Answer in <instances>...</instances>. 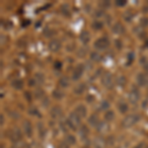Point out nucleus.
<instances>
[{"label":"nucleus","instance_id":"1","mask_svg":"<svg viewBox=\"0 0 148 148\" xmlns=\"http://www.w3.org/2000/svg\"><path fill=\"white\" fill-rule=\"evenodd\" d=\"M67 123H68V126L71 128V130H77L78 126L81 125V118L75 113V112H73V113H71L69 114Z\"/></svg>","mask_w":148,"mask_h":148},{"label":"nucleus","instance_id":"2","mask_svg":"<svg viewBox=\"0 0 148 148\" xmlns=\"http://www.w3.org/2000/svg\"><path fill=\"white\" fill-rule=\"evenodd\" d=\"M139 121V116L135 114H128L126 116L123 121H121V125L123 126L125 128H130L131 126H133L136 123H138Z\"/></svg>","mask_w":148,"mask_h":148},{"label":"nucleus","instance_id":"3","mask_svg":"<svg viewBox=\"0 0 148 148\" xmlns=\"http://www.w3.org/2000/svg\"><path fill=\"white\" fill-rule=\"evenodd\" d=\"M102 84L108 89H111L114 85V77L110 72L104 73V75L102 76Z\"/></svg>","mask_w":148,"mask_h":148},{"label":"nucleus","instance_id":"4","mask_svg":"<svg viewBox=\"0 0 148 148\" xmlns=\"http://www.w3.org/2000/svg\"><path fill=\"white\" fill-rule=\"evenodd\" d=\"M110 46V42L108 40V38H100L98 39L94 44V47H96L99 51H103V49H106L107 47Z\"/></svg>","mask_w":148,"mask_h":148},{"label":"nucleus","instance_id":"5","mask_svg":"<svg viewBox=\"0 0 148 148\" xmlns=\"http://www.w3.org/2000/svg\"><path fill=\"white\" fill-rule=\"evenodd\" d=\"M23 130L28 137H31L33 135V125L30 121L25 120L23 121Z\"/></svg>","mask_w":148,"mask_h":148},{"label":"nucleus","instance_id":"6","mask_svg":"<svg viewBox=\"0 0 148 148\" xmlns=\"http://www.w3.org/2000/svg\"><path fill=\"white\" fill-rule=\"evenodd\" d=\"M140 96H139V92L137 91L136 89H132L128 94V101H130L131 104H136V103L139 101Z\"/></svg>","mask_w":148,"mask_h":148},{"label":"nucleus","instance_id":"7","mask_svg":"<svg viewBox=\"0 0 148 148\" xmlns=\"http://www.w3.org/2000/svg\"><path fill=\"white\" fill-rule=\"evenodd\" d=\"M83 71H84V66L82 64H78L75 67L72 74V79L73 80H78L81 78V76L83 75Z\"/></svg>","mask_w":148,"mask_h":148},{"label":"nucleus","instance_id":"8","mask_svg":"<svg viewBox=\"0 0 148 148\" xmlns=\"http://www.w3.org/2000/svg\"><path fill=\"white\" fill-rule=\"evenodd\" d=\"M10 138H11L12 141L19 142L21 140V138H22V132H21V130L17 127H15L14 130H12Z\"/></svg>","mask_w":148,"mask_h":148},{"label":"nucleus","instance_id":"9","mask_svg":"<svg viewBox=\"0 0 148 148\" xmlns=\"http://www.w3.org/2000/svg\"><path fill=\"white\" fill-rule=\"evenodd\" d=\"M51 116L53 120H59V119H61V116H62V110L57 106L53 107L51 111Z\"/></svg>","mask_w":148,"mask_h":148},{"label":"nucleus","instance_id":"10","mask_svg":"<svg viewBox=\"0 0 148 148\" xmlns=\"http://www.w3.org/2000/svg\"><path fill=\"white\" fill-rule=\"evenodd\" d=\"M60 47H61V44H60V42L57 40H52L49 42V51H54V52L58 51L59 49H60Z\"/></svg>","mask_w":148,"mask_h":148},{"label":"nucleus","instance_id":"11","mask_svg":"<svg viewBox=\"0 0 148 148\" xmlns=\"http://www.w3.org/2000/svg\"><path fill=\"white\" fill-rule=\"evenodd\" d=\"M74 112H75V113L77 114L81 119L85 118L86 114H87V109H86V107L83 106V105H79V106L76 107V109Z\"/></svg>","mask_w":148,"mask_h":148},{"label":"nucleus","instance_id":"12","mask_svg":"<svg viewBox=\"0 0 148 148\" xmlns=\"http://www.w3.org/2000/svg\"><path fill=\"white\" fill-rule=\"evenodd\" d=\"M94 145L96 148H105L106 147V140L103 137H96L94 139Z\"/></svg>","mask_w":148,"mask_h":148},{"label":"nucleus","instance_id":"13","mask_svg":"<svg viewBox=\"0 0 148 148\" xmlns=\"http://www.w3.org/2000/svg\"><path fill=\"white\" fill-rule=\"evenodd\" d=\"M136 82L139 86H145L147 83V77L143 73H139L136 77Z\"/></svg>","mask_w":148,"mask_h":148},{"label":"nucleus","instance_id":"14","mask_svg":"<svg viewBox=\"0 0 148 148\" xmlns=\"http://www.w3.org/2000/svg\"><path fill=\"white\" fill-rule=\"evenodd\" d=\"M80 40L83 42V44H88L89 42V40H90V34L87 32V31H83L82 33L80 34Z\"/></svg>","mask_w":148,"mask_h":148},{"label":"nucleus","instance_id":"15","mask_svg":"<svg viewBox=\"0 0 148 148\" xmlns=\"http://www.w3.org/2000/svg\"><path fill=\"white\" fill-rule=\"evenodd\" d=\"M88 123L92 126H97L100 123L99 116H98L97 114H92V116L89 118V120H88Z\"/></svg>","mask_w":148,"mask_h":148},{"label":"nucleus","instance_id":"16","mask_svg":"<svg viewBox=\"0 0 148 148\" xmlns=\"http://www.w3.org/2000/svg\"><path fill=\"white\" fill-rule=\"evenodd\" d=\"M97 130L99 131V132H101V133H105V132H107V131L109 130V125H108V123H104V121H102V123H100L99 125H98L97 126Z\"/></svg>","mask_w":148,"mask_h":148},{"label":"nucleus","instance_id":"17","mask_svg":"<svg viewBox=\"0 0 148 148\" xmlns=\"http://www.w3.org/2000/svg\"><path fill=\"white\" fill-rule=\"evenodd\" d=\"M113 32L114 33V34L121 35L125 32V28H123V26L121 25V23H116V25L113 27Z\"/></svg>","mask_w":148,"mask_h":148},{"label":"nucleus","instance_id":"18","mask_svg":"<svg viewBox=\"0 0 148 148\" xmlns=\"http://www.w3.org/2000/svg\"><path fill=\"white\" fill-rule=\"evenodd\" d=\"M64 142H65L67 145H69V146H71V145H74L76 143V138L74 137L73 135L68 134V135H66L65 138H64Z\"/></svg>","mask_w":148,"mask_h":148},{"label":"nucleus","instance_id":"19","mask_svg":"<svg viewBox=\"0 0 148 148\" xmlns=\"http://www.w3.org/2000/svg\"><path fill=\"white\" fill-rule=\"evenodd\" d=\"M78 132H79V135L81 137L85 138V137H87L88 134H89V130H88L87 126L83 125V126H81L79 130H78Z\"/></svg>","mask_w":148,"mask_h":148},{"label":"nucleus","instance_id":"20","mask_svg":"<svg viewBox=\"0 0 148 148\" xmlns=\"http://www.w3.org/2000/svg\"><path fill=\"white\" fill-rule=\"evenodd\" d=\"M12 86H13L14 89L20 90L23 88V81L21 79H15L12 81Z\"/></svg>","mask_w":148,"mask_h":148},{"label":"nucleus","instance_id":"21","mask_svg":"<svg viewBox=\"0 0 148 148\" xmlns=\"http://www.w3.org/2000/svg\"><path fill=\"white\" fill-rule=\"evenodd\" d=\"M58 85L61 88H66L69 86V79L67 77H61L58 81Z\"/></svg>","mask_w":148,"mask_h":148},{"label":"nucleus","instance_id":"22","mask_svg":"<svg viewBox=\"0 0 148 148\" xmlns=\"http://www.w3.org/2000/svg\"><path fill=\"white\" fill-rule=\"evenodd\" d=\"M34 81H35L36 84H38V85L42 84V83H44V81H45L44 75H42V74H40V73H37L35 75V80Z\"/></svg>","mask_w":148,"mask_h":148},{"label":"nucleus","instance_id":"23","mask_svg":"<svg viewBox=\"0 0 148 148\" xmlns=\"http://www.w3.org/2000/svg\"><path fill=\"white\" fill-rule=\"evenodd\" d=\"M118 108H119V111H120L121 114H125V113H126V112L128 111V106H127V104H125V103H123V102L119 103Z\"/></svg>","mask_w":148,"mask_h":148},{"label":"nucleus","instance_id":"24","mask_svg":"<svg viewBox=\"0 0 148 148\" xmlns=\"http://www.w3.org/2000/svg\"><path fill=\"white\" fill-rule=\"evenodd\" d=\"M52 96H53V98H56V99L59 100V99H62V98H63L64 93L61 91V90L56 89V90H54L53 93H52Z\"/></svg>","mask_w":148,"mask_h":148},{"label":"nucleus","instance_id":"25","mask_svg":"<svg viewBox=\"0 0 148 148\" xmlns=\"http://www.w3.org/2000/svg\"><path fill=\"white\" fill-rule=\"evenodd\" d=\"M114 119V113L113 111H108L105 114V120L106 121H112Z\"/></svg>","mask_w":148,"mask_h":148},{"label":"nucleus","instance_id":"26","mask_svg":"<svg viewBox=\"0 0 148 148\" xmlns=\"http://www.w3.org/2000/svg\"><path fill=\"white\" fill-rule=\"evenodd\" d=\"M85 91V84H79L75 87L74 89V93L75 94H82Z\"/></svg>","mask_w":148,"mask_h":148},{"label":"nucleus","instance_id":"27","mask_svg":"<svg viewBox=\"0 0 148 148\" xmlns=\"http://www.w3.org/2000/svg\"><path fill=\"white\" fill-rule=\"evenodd\" d=\"M38 130H39V133H40V137H44L45 135H46V128H45V126L42 123H39L38 125Z\"/></svg>","mask_w":148,"mask_h":148},{"label":"nucleus","instance_id":"28","mask_svg":"<svg viewBox=\"0 0 148 148\" xmlns=\"http://www.w3.org/2000/svg\"><path fill=\"white\" fill-rule=\"evenodd\" d=\"M90 57H91V59H93L94 61H99L100 59H101V56H100L98 52H91V54H90Z\"/></svg>","mask_w":148,"mask_h":148},{"label":"nucleus","instance_id":"29","mask_svg":"<svg viewBox=\"0 0 148 148\" xmlns=\"http://www.w3.org/2000/svg\"><path fill=\"white\" fill-rule=\"evenodd\" d=\"M116 82H118L121 86L125 85V82H126V81H125V76H120V77L118 78V80H116Z\"/></svg>","mask_w":148,"mask_h":148},{"label":"nucleus","instance_id":"30","mask_svg":"<svg viewBox=\"0 0 148 148\" xmlns=\"http://www.w3.org/2000/svg\"><path fill=\"white\" fill-rule=\"evenodd\" d=\"M42 96H44V92H42L40 89L36 90V91H35V97L36 98H40Z\"/></svg>","mask_w":148,"mask_h":148},{"label":"nucleus","instance_id":"31","mask_svg":"<svg viewBox=\"0 0 148 148\" xmlns=\"http://www.w3.org/2000/svg\"><path fill=\"white\" fill-rule=\"evenodd\" d=\"M109 107H110V105H109V103L107 102V101H103L101 103V108L103 110H107V109H109Z\"/></svg>","mask_w":148,"mask_h":148},{"label":"nucleus","instance_id":"32","mask_svg":"<svg viewBox=\"0 0 148 148\" xmlns=\"http://www.w3.org/2000/svg\"><path fill=\"white\" fill-rule=\"evenodd\" d=\"M102 27H103L102 23L95 22L94 24H93V28H94V29H102Z\"/></svg>","mask_w":148,"mask_h":148},{"label":"nucleus","instance_id":"33","mask_svg":"<svg viewBox=\"0 0 148 148\" xmlns=\"http://www.w3.org/2000/svg\"><path fill=\"white\" fill-rule=\"evenodd\" d=\"M58 148H69V145L66 144L65 142H62L58 145Z\"/></svg>","mask_w":148,"mask_h":148},{"label":"nucleus","instance_id":"34","mask_svg":"<svg viewBox=\"0 0 148 148\" xmlns=\"http://www.w3.org/2000/svg\"><path fill=\"white\" fill-rule=\"evenodd\" d=\"M125 3H126L125 1H116V5H119V6H123V5H125Z\"/></svg>","mask_w":148,"mask_h":148},{"label":"nucleus","instance_id":"35","mask_svg":"<svg viewBox=\"0 0 148 148\" xmlns=\"http://www.w3.org/2000/svg\"><path fill=\"white\" fill-rule=\"evenodd\" d=\"M145 70L147 71V73H148V61L146 63H145Z\"/></svg>","mask_w":148,"mask_h":148},{"label":"nucleus","instance_id":"36","mask_svg":"<svg viewBox=\"0 0 148 148\" xmlns=\"http://www.w3.org/2000/svg\"><path fill=\"white\" fill-rule=\"evenodd\" d=\"M1 125H3V116L1 114Z\"/></svg>","mask_w":148,"mask_h":148},{"label":"nucleus","instance_id":"37","mask_svg":"<svg viewBox=\"0 0 148 148\" xmlns=\"http://www.w3.org/2000/svg\"><path fill=\"white\" fill-rule=\"evenodd\" d=\"M141 148H148V145H146V146H142Z\"/></svg>","mask_w":148,"mask_h":148}]
</instances>
